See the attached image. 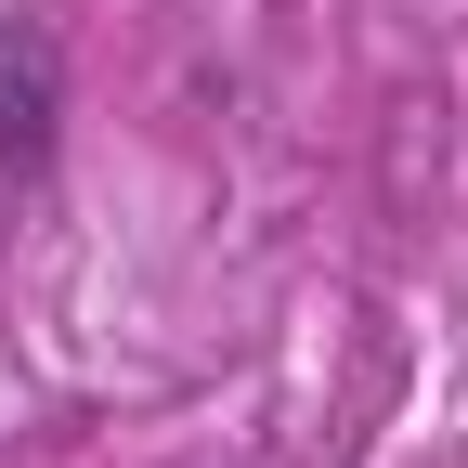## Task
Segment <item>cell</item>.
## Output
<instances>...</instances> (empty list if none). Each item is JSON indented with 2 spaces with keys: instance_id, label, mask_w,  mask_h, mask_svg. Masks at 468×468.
<instances>
[{
  "instance_id": "cell-1",
  "label": "cell",
  "mask_w": 468,
  "mask_h": 468,
  "mask_svg": "<svg viewBox=\"0 0 468 468\" xmlns=\"http://www.w3.org/2000/svg\"><path fill=\"white\" fill-rule=\"evenodd\" d=\"M52 144H66V52L52 27L0 14V183H39Z\"/></svg>"
}]
</instances>
